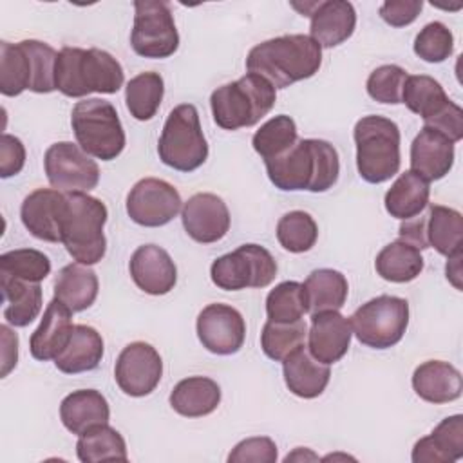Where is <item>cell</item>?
<instances>
[{
  "instance_id": "6da1fadb",
  "label": "cell",
  "mask_w": 463,
  "mask_h": 463,
  "mask_svg": "<svg viewBox=\"0 0 463 463\" xmlns=\"http://www.w3.org/2000/svg\"><path fill=\"white\" fill-rule=\"evenodd\" d=\"M264 163L269 181L284 192H327L340 174L338 152L324 139H297L282 156Z\"/></svg>"
},
{
  "instance_id": "7a4b0ae2",
  "label": "cell",
  "mask_w": 463,
  "mask_h": 463,
  "mask_svg": "<svg viewBox=\"0 0 463 463\" xmlns=\"http://www.w3.org/2000/svg\"><path fill=\"white\" fill-rule=\"evenodd\" d=\"M322 65V47L306 34H284L269 38L250 49L248 72L266 78L275 89L307 80Z\"/></svg>"
},
{
  "instance_id": "3957f363",
  "label": "cell",
  "mask_w": 463,
  "mask_h": 463,
  "mask_svg": "<svg viewBox=\"0 0 463 463\" xmlns=\"http://www.w3.org/2000/svg\"><path fill=\"white\" fill-rule=\"evenodd\" d=\"M123 81L121 63L107 51L63 47L58 52L54 83L67 98H83L90 92L116 94Z\"/></svg>"
},
{
  "instance_id": "277c9868",
  "label": "cell",
  "mask_w": 463,
  "mask_h": 463,
  "mask_svg": "<svg viewBox=\"0 0 463 463\" xmlns=\"http://www.w3.org/2000/svg\"><path fill=\"white\" fill-rule=\"evenodd\" d=\"M275 101L277 89L253 72L217 87L210 96L213 121L224 130L257 125L273 109Z\"/></svg>"
},
{
  "instance_id": "5b68a950",
  "label": "cell",
  "mask_w": 463,
  "mask_h": 463,
  "mask_svg": "<svg viewBox=\"0 0 463 463\" xmlns=\"http://www.w3.org/2000/svg\"><path fill=\"white\" fill-rule=\"evenodd\" d=\"M356 145V168L364 181L380 184L400 170V128L383 116H364L353 130Z\"/></svg>"
},
{
  "instance_id": "8992f818",
  "label": "cell",
  "mask_w": 463,
  "mask_h": 463,
  "mask_svg": "<svg viewBox=\"0 0 463 463\" xmlns=\"http://www.w3.org/2000/svg\"><path fill=\"white\" fill-rule=\"evenodd\" d=\"M107 217V206L98 197L83 192L67 194L61 244L76 262L90 266L105 257L107 239L103 226Z\"/></svg>"
},
{
  "instance_id": "52a82bcc",
  "label": "cell",
  "mask_w": 463,
  "mask_h": 463,
  "mask_svg": "<svg viewBox=\"0 0 463 463\" xmlns=\"http://www.w3.org/2000/svg\"><path fill=\"white\" fill-rule=\"evenodd\" d=\"M71 125L81 150L96 159L112 161L125 148V130L110 101L99 98L78 101L72 107Z\"/></svg>"
},
{
  "instance_id": "ba28073f",
  "label": "cell",
  "mask_w": 463,
  "mask_h": 463,
  "mask_svg": "<svg viewBox=\"0 0 463 463\" xmlns=\"http://www.w3.org/2000/svg\"><path fill=\"white\" fill-rule=\"evenodd\" d=\"M159 159L179 172L197 170L208 157L199 112L192 103L177 105L170 110L157 143Z\"/></svg>"
},
{
  "instance_id": "9c48e42d",
  "label": "cell",
  "mask_w": 463,
  "mask_h": 463,
  "mask_svg": "<svg viewBox=\"0 0 463 463\" xmlns=\"http://www.w3.org/2000/svg\"><path fill=\"white\" fill-rule=\"evenodd\" d=\"M360 344L373 349L396 345L409 326V302L394 295H380L362 304L349 318Z\"/></svg>"
},
{
  "instance_id": "30bf717a",
  "label": "cell",
  "mask_w": 463,
  "mask_h": 463,
  "mask_svg": "<svg viewBox=\"0 0 463 463\" xmlns=\"http://www.w3.org/2000/svg\"><path fill=\"white\" fill-rule=\"evenodd\" d=\"M210 277L224 291L266 288L277 277V262L264 246L242 244L215 259L210 266Z\"/></svg>"
},
{
  "instance_id": "8fae6325",
  "label": "cell",
  "mask_w": 463,
  "mask_h": 463,
  "mask_svg": "<svg viewBox=\"0 0 463 463\" xmlns=\"http://www.w3.org/2000/svg\"><path fill=\"white\" fill-rule=\"evenodd\" d=\"M130 45L143 58H168L179 47V34L166 2L136 0Z\"/></svg>"
},
{
  "instance_id": "7c38bea8",
  "label": "cell",
  "mask_w": 463,
  "mask_h": 463,
  "mask_svg": "<svg viewBox=\"0 0 463 463\" xmlns=\"http://www.w3.org/2000/svg\"><path fill=\"white\" fill-rule=\"evenodd\" d=\"M43 166L49 184L63 194H87L99 183L98 163L71 141L51 145L45 152Z\"/></svg>"
},
{
  "instance_id": "4fadbf2b",
  "label": "cell",
  "mask_w": 463,
  "mask_h": 463,
  "mask_svg": "<svg viewBox=\"0 0 463 463\" xmlns=\"http://www.w3.org/2000/svg\"><path fill=\"white\" fill-rule=\"evenodd\" d=\"M181 204L179 192L157 177L139 179L127 195L128 217L146 228L168 224L181 212Z\"/></svg>"
},
{
  "instance_id": "5bb4252c",
  "label": "cell",
  "mask_w": 463,
  "mask_h": 463,
  "mask_svg": "<svg viewBox=\"0 0 463 463\" xmlns=\"http://www.w3.org/2000/svg\"><path fill=\"white\" fill-rule=\"evenodd\" d=\"M163 360L157 349L146 342H132L119 353L114 378L119 389L134 398L150 394L161 382Z\"/></svg>"
},
{
  "instance_id": "9a60e30c",
  "label": "cell",
  "mask_w": 463,
  "mask_h": 463,
  "mask_svg": "<svg viewBox=\"0 0 463 463\" xmlns=\"http://www.w3.org/2000/svg\"><path fill=\"white\" fill-rule=\"evenodd\" d=\"M197 336L203 347L213 354L237 353L246 338V322L242 315L228 304H208L197 315Z\"/></svg>"
},
{
  "instance_id": "2e32d148",
  "label": "cell",
  "mask_w": 463,
  "mask_h": 463,
  "mask_svg": "<svg viewBox=\"0 0 463 463\" xmlns=\"http://www.w3.org/2000/svg\"><path fill=\"white\" fill-rule=\"evenodd\" d=\"M302 16H309V36L320 47H336L344 43L356 27V11L351 2L345 0H326L309 2L304 7L293 4Z\"/></svg>"
},
{
  "instance_id": "e0dca14e",
  "label": "cell",
  "mask_w": 463,
  "mask_h": 463,
  "mask_svg": "<svg viewBox=\"0 0 463 463\" xmlns=\"http://www.w3.org/2000/svg\"><path fill=\"white\" fill-rule=\"evenodd\" d=\"M184 232L201 244L221 241L230 230V212L226 203L210 192L192 195L181 208Z\"/></svg>"
},
{
  "instance_id": "ac0fdd59",
  "label": "cell",
  "mask_w": 463,
  "mask_h": 463,
  "mask_svg": "<svg viewBox=\"0 0 463 463\" xmlns=\"http://www.w3.org/2000/svg\"><path fill=\"white\" fill-rule=\"evenodd\" d=\"M67 194L52 188H38L24 199L20 219L33 237L47 242H61Z\"/></svg>"
},
{
  "instance_id": "d6986e66",
  "label": "cell",
  "mask_w": 463,
  "mask_h": 463,
  "mask_svg": "<svg viewBox=\"0 0 463 463\" xmlns=\"http://www.w3.org/2000/svg\"><path fill=\"white\" fill-rule=\"evenodd\" d=\"M349 318L338 311H320L311 315V327L307 333V351L322 364H335L342 360L351 345Z\"/></svg>"
},
{
  "instance_id": "ffe728a7",
  "label": "cell",
  "mask_w": 463,
  "mask_h": 463,
  "mask_svg": "<svg viewBox=\"0 0 463 463\" xmlns=\"http://www.w3.org/2000/svg\"><path fill=\"white\" fill-rule=\"evenodd\" d=\"M134 284L148 295H166L177 282V268L166 250L156 244L139 246L128 262Z\"/></svg>"
},
{
  "instance_id": "44dd1931",
  "label": "cell",
  "mask_w": 463,
  "mask_h": 463,
  "mask_svg": "<svg viewBox=\"0 0 463 463\" xmlns=\"http://www.w3.org/2000/svg\"><path fill=\"white\" fill-rule=\"evenodd\" d=\"M72 311L56 297L47 304L40 326L33 331L29 349L34 360H54L67 345L72 333Z\"/></svg>"
},
{
  "instance_id": "7402d4cb",
  "label": "cell",
  "mask_w": 463,
  "mask_h": 463,
  "mask_svg": "<svg viewBox=\"0 0 463 463\" xmlns=\"http://www.w3.org/2000/svg\"><path fill=\"white\" fill-rule=\"evenodd\" d=\"M454 165V143L423 127L411 145V170L423 177L427 183L445 177Z\"/></svg>"
},
{
  "instance_id": "603a6c76",
  "label": "cell",
  "mask_w": 463,
  "mask_h": 463,
  "mask_svg": "<svg viewBox=\"0 0 463 463\" xmlns=\"http://www.w3.org/2000/svg\"><path fill=\"white\" fill-rule=\"evenodd\" d=\"M414 463H452L463 458V416L441 420L434 430L414 443Z\"/></svg>"
},
{
  "instance_id": "cb8c5ba5",
  "label": "cell",
  "mask_w": 463,
  "mask_h": 463,
  "mask_svg": "<svg viewBox=\"0 0 463 463\" xmlns=\"http://www.w3.org/2000/svg\"><path fill=\"white\" fill-rule=\"evenodd\" d=\"M414 392L429 403H449L461 396V373L449 362L427 360L412 373Z\"/></svg>"
},
{
  "instance_id": "d4e9b609",
  "label": "cell",
  "mask_w": 463,
  "mask_h": 463,
  "mask_svg": "<svg viewBox=\"0 0 463 463\" xmlns=\"http://www.w3.org/2000/svg\"><path fill=\"white\" fill-rule=\"evenodd\" d=\"M282 373L289 392L304 400L320 396L331 378L329 365L315 360L304 345L282 360Z\"/></svg>"
},
{
  "instance_id": "484cf974",
  "label": "cell",
  "mask_w": 463,
  "mask_h": 463,
  "mask_svg": "<svg viewBox=\"0 0 463 463\" xmlns=\"http://www.w3.org/2000/svg\"><path fill=\"white\" fill-rule=\"evenodd\" d=\"M109 402L96 389L72 391L60 403V420L63 427L76 436H81L96 425L109 423Z\"/></svg>"
},
{
  "instance_id": "4316f807",
  "label": "cell",
  "mask_w": 463,
  "mask_h": 463,
  "mask_svg": "<svg viewBox=\"0 0 463 463\" xmlns=\"http://www.w3.org/2000/svg\"><path fill=\"white\" fill-rule=\"evenodd\" d=\"M101 358H103L101 335L90 326L76 324L72 327L67 345L54 358V365L58 371L65 374H78V373L96 369Z\"/></svg>"
},
{
  "instance_id": "83f0119b",
  "label": "cell",
  "mask_w": 463,
  "mask_h": 463,
  "mask_svg": "<svg viewBox=\"0 0 463 463\" xmlns=\"http://www.w3.org/2000/svg\"><path fill=\"white\" fill-rule=\"evenodd\" d=\"M170 407L184 418L212 414L221 403V387L208 376H188L170 392Z\"/></svg>"
},
{
  "instance_id": "f1b7e54d",
  "label": "cell",
  "mask_w": 463,
  "mask_h": 463,
  "mask_svg": "<svg viewBox=\"0 0 463 463\" xmlns=\"http://www.w3.org/2000/svg\"><path fill=\"white\" fill-rule=\"evenodd\" d=\"M98 275L94 269L80 262L63 266L54 279V297L72 313L90 307L98 297Z\"/></svg>"
},
{
  "instance_id": "f546056e",
  "label": "cell",
  "mask_w": 463,
  "mask_h": 463,
  "mask_svg": "<svg viewBox=\"0 0 463 463\" xmlns=\"http://www.w3.org/2000/svg\"><path fill=\"white\" fill-rule=\"evenodd\" d=\"M429 194V183L416 172L405 170L387 190L383 204L391 217L407 221L420 215L427 208Z\"/></svg>"
},
{
  "instance_id": "4dcf8cb0",
  "label": "cell",
  "mask_w": 463,
  "mask_h": 463,
  "mask_svg": "<svg viewBox=\"0 0 463 463\" xmlns=\"http://www.w3.org/2000/svg\"><path fill=\"white\" fill-rule=\"evenodd\" d=\"M2 297L5 300L4 318L14 327L29 326L42 311V286L11 277H0Z\"/></svg>"
},
{
  "instance_id": "1f68e13d",
  "label": "cell",
  "mask_w": 463,
  "mask_h": 463,
  "mask_svg": "<svg viewBox=\"0 0 463 463\" xmlns=\"http://www.w3.org/2000/svg\"><path fill=\"white\" fill-rule=\"evenodd\" d=\"M304 291L307 298V313L338 311L347 298V279L331 268L313 269L304 280Z\"/></svg>"
},
{
  "instance_id": "d6a6232c",
  "label": "cell",
  "mask_w": 463,
  "mask_h": 463,
  "mask_svg": "<svg viewBox=\"0 0 463 463\" xmlns=\"http://www.w3.org/2000/svg\"><path fill=\"white\" fill-rule=\"evenodd\" d=\"M374 268L383 280L403 284L414 280L423 271V257L418 248L398 239L380 250Z\"/></svg>"
},
{
  "instance_id": "836d02e7",
  "label": "cell",
  "mask_w": 463,
  "mask_h": 463,
  "mask_svg": "<svg viewBox=\"0 0 463 463\" xmlns=\"http://www.w3.org/2000/svg\"><path fill=\"white\" fill-rule=\"evenodd\" d=\"M425 237L429 248L432 246L439 255L450 257L461 251L463 242V217L458 210L432 204L425 219Z\"/></svg>"
},
{
  "instance_id": "e575fe53",
  "label": "cell",
  "mask_w": 463,
  "mask_h": 463,
  "mask_svg": "<svg viewBox=\"0 0 463 463\" xmlns=\"http://www.w3.org/2000/svg\"><path fill=\"white\" fill-rule=\"evenodd\" d=\"M76 456L81 463L127 461V443L123 436L109 423L96 425L83 432L76 443Z\"/></svg>"
},
{
  "instance_id": "d590c367",
  "label": "cell",
  "mask_w": 463,
  "mask_h": 463,
  "mask_svg": "<svg viewBox=\"0 0 463 463\" xmlns=\"http://www.w3.org/2000/svg\"><path fill=\"white\" fill-rule=\"evenodd\" d=\"M33 61L24 42H0V92L4 96H18L31 90Z\"/></svg>"
},
{
  "instance_id": "8d00e7d4",
  "label": "cell",
  "mask_w": 463,
  "mask_h": 463,
  "mask_svg": "<svg viewBox=\"0 0 463 463\" xmlns=\"http://www.w3.org/2000/svg\"><path fill=\"white\" fill-rule=\"evenodd\" d=\"M402 103H405L407 109L418 114L423 121H427L441 112L450 103V99L439 81L425 74H414L407 76L405 80Z\"/></svg>"
},
{
  "instance_id": "74e56055",
  "label": "cell",
  "mask_w": 463,
  "mask_h": 463,
  "mask_svg": "<svg viewBox=\"0 0 463 463\" xmlns=\"http://www.w3.org/2000/svg\"><path fill=\"white\" fill-rule=\"evenodd\" d=\"M165 94V81L159 72H141L125 87V103L132 118L148 121L159 110Z\"/></svg>"
},
{
  "instance_id": "f35d334b",
  "label": "cell",
  "mask_w": 463,
  "mask_h": 463,
  "mask_svg": "<svg viewBox=\"0 0 463 463\" xmlns=\"http://www.w3.org/2000/svg\"><path fill=\"white\" fill-rule=\"evenodd\" d=\"M298 139L297 125L293 118L286 114H279L271 119H268L260 128L253 134L251 145L253 150L264 159H273L282 156L286 150H289Z\"/></svg>"
},
{
  "instance_id": "ab89813d",
  "label": "cell",
  "mask_w": 463,
  "mask_h": 463,
  "mask_svg": "<svg viewBox=\"0 0 463 463\" xmlns=\"http://www.w3.org/2000/svg\"><path fill=\"white\" fill-rule=\"evenodd\" d=\"M307 335L306 322H273L268 320L260 333V347L264 354L275 362H282L295 349L304 345Z\"/></svg>"
},
{
  "instance_id": "60d3db41",
  "label": "cell",
  "mask_w": 463,
  "mask_h": 463,
  "mask_svg": "<svg viewBox=\"0 0 463 463\" xmlns=\"http://www.w3.org/2000/svg\"><path fill=\"white\" fill-rule=\"evenodd\" d=\"M318 239L315 219L302 210L284 213L277 222V241L289 253L309 251Z\"/></svg>"
},
{
  "instance_id": "b9f144b4",
  "label": "cell",
  "mask_w": 463,
  "mask_h": 463,
  "mask_svg": "<svg viewBox=\"0 0 463 463\" xmlns=\"http://www.w3.org/2000/svg\"><path fill=\"white\" fill-rule=\"evenodd\" d=\"M307 313L304 286L297 280L277 284L266 297V315L273 322H297Z\"/></svg>"
},
{
  "instance_id": "7bdbcfd3",
  "label": "cell",
  "mask_w": 463,
  "mask_h": 463,
  "mask_svg": "<svg viewBox=\"0 0 463 463\" xmlns=\"http://www.w3.org/2000/svg\"><path fill=\"white\" fill-rule=\"evenodd\" d=\"M51 273V260L33 248H18L0 255V277L42 282Z\"/></svg>"
},
{
  "instance_id": "ee69618b",
  "label": "cell",
  "mask_w": 463,
  "mask_h": 463,
  "mask_svg": "<svg viewBox=\"0 0 463 463\" xmlns=\"http://www.w3.org/2000/svg\"><path fill=\"white\" fill-rule=\"evenodd\" d=\"M454 51V36L441 22L427 24L414 38V52L429 63L445 61Z\"/></svg>"
},
{
  "instance_id": "f6af8a7d",
  "label": "cell",
  "mask_w": 463,
  "mask_h": 463,
  "mask_svg": "<svg viewBox=\"0 0 463 463\" xmlns=\"http://www.w3.org/2000/svg\"><path fill=\"white\" fill-rule=\"evenodd\" d=\"M407 76V71L400 65H382L369 74L365 83L367 94L378 103L398 105L402 103V92Z\"/></svg>"
},
{
  "instance_id": "bcb514c9",
  "label": "cell",
  "mask_w": 463,
  "mask_h": 463,
  "mask_svg": "<svg viewBox=\"0 0 463 463\" xmlns=\"http://www.w3.org/2000/svg\"><path fill=\"white\" fill-rule=\"evenodd\" d=\"M31 61H33V85L31 90L38 94H49L56 90L54 83V69L58 52L40 40H22Z\"/></svg>"
},
{
  "instance_id": "7dc6e473",
  "label": "cell",
  "mask_w": 463,
  "mask_h": 463,
  "mask_svg": "<svg viewBox=\"0 0 463 463\" xmlns=\"http://www.w3.org/2000/svg\"><path fill=\"white\" fill-rule=\"evenodd\" d=\"M230 463H275L277 445L268 436L248 438L239 441L228 454Z\"/></svg>"
},
{
  "instance_id": "c3c4849f",
  "label": "cell",
  "mask_w": 463,
  "mask_h": 463,
  "mask_svg": "<svg viewBox=\"0 0 463 463\" xmlns=\"http://www.w3.org/2000/svg\"><path fill=\"white\" fill-rule=\"evenodd\" d=\"M423 127H429L447 136L452 143H458L463 137V110L459 105L450 101L441 112L423 121Z\"/></svg>"
},
{
  "instance_id": "681fc988",
  "label": "cell",
  "mask_w": 463,
  "mask_h": 463,
  "mask_svg": "<svg viewBox=\"0 0 463 463\" xmlns=\"http://www.w3.org/2000/svg\"><path fill=\"white\" fill-rule=\"evenodd\" d=\"M24 165H25L24 143L11 134H2V137H0V175L4 179L13 177L22 172Z\"/></svg>"
},
{
  "instance_id": "f907efd6",
  "label": "cell",
  "mask_w": 463,
  "mask_h": 463,
  "mask_svg": "<svg viewBox=\"0 0 463 463\" xmlns=\"http://www.w3.org/2000/svg\"><path fill=\"white\" fill-rule=\"evenodd\" d=\"M421 7V0H389L380 5V16L392 27H405L418 18Z\"/></svg>"
},
{
  "instance_id": "816d5d0a",
  "label": "cell",
  "mask_w": 463,
  "mask_h": 463,
  "mask_svg": "<svg viewBox=\"0 0 463 463\" xmlns=\"http://www.w3.org/2000/svg\"><path fill=\"white\" fill-rule=\"evenodd\" d=\"M425 219H427V215H420V217H412V219L402 221V224H400V239L409 242V244H412L418 250L429 248L427 237H425Z\"/></svg>"
},
{
  "instance_id": "f5cc1de1",
  "label": "cell",
  "mask_w": 463,
  "mask_h": 463,
  "mask_svg": "<svg viewBox=\"0 0 463 463\" xmlns=\"http://www.w3.org/2000/svg\"><path fill=\"white\" fill-rule=\"evenodd\" d=\"M2 333V378H5L18 362V336L5 324L0 326Z\"/></svg>"
},
{
  "instance_id": "db71d44e",
  "label": "cell",
  "mask_w": 463,
  "mask_h": 463,
  "mask_svg": "<svg viewBox=\"0 0 463 463\" xmlns=\"http://www.w3.org/2000/svg\"><path fill=\"white\" fill-rule=\"evenodd\" d=\"M461 257H463L461 251L447 257V266H445L447 279L452 282L456 289H461Z\"/></svg>"
},
{
  "instance_id": "11a10c76",
  "label": "cell",
  "mask_w": 463,
  "mask_h": 463,
  "mask_svg": "<svg viewBox=\"0 0 463 463\" xmlns=\"http://www.w3.org/2000/svg\"><path fill=\"white\" fill-rule=\"evenodd\" d=\"M293 459H298V461H302V459H318V456H315V454L309 452L307 449L298 447L293 454H288V456L284 458V461H293Z\"/></svg>"
}]
</instances>
